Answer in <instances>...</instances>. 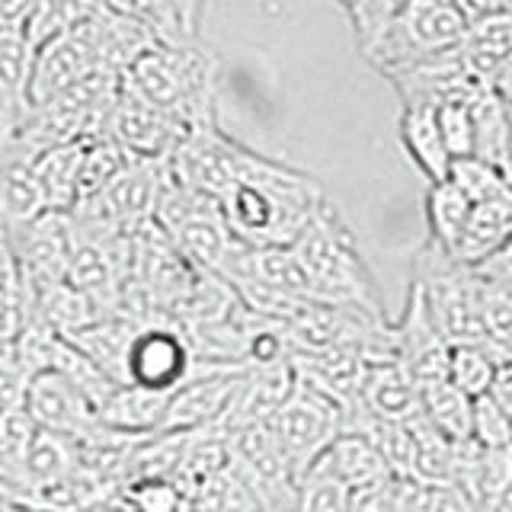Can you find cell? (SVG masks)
<instances>
[{"label": "cell", "mask_w": 512, "mask_h": 512, "mask_svg": "<svg viewBox=\"0 0 512 512\" xmlns=\"http://www.w3.org/2000/svg\"><path fill=\"white\" fill-rule=\"evenodd\" d=\"M218 205L240 244L292 247L308 221L327 205V192L311 173L240 144L231 186L221 192Z\"/></svg>", "instance_id": "1"}, {"label": "cell", "mask_w": 512, "mask_h": 512, "mask_svg": "<svg viewBox=\"0 0 512 512\" xmlns=\"http://www.w3.org/2000/svg\"><path fill=\"white\" fill-rule=\"evenodd\" d=\"M215 58L196 45H151L122 74V87L138 100L176 119L186 132L215 125L218 100Z\"/></svg>", "instance_id": "2"}, {"label": "cell", "mask_w": 512, "mask_h": 512, "mask_svg": "<svg viewBox=\"0 0 512 512\" xmlns=\"http://www.w3.org/2000/svg\"><path fill=\"white\" fill-rule=\"evenodd\" d=\"M292 250L301 269L308 272V282L320 304L384 314L372 269H368L356 237L346 228V221L330 202L295 237Z\"/></svg>", "instance_id": "3"}, {"label": "cell", "mask_w": 512, "mask_h": 512, "mask_svg": "<svg viewBox=\"0 0 512 512\" xmlns=\"http://www.w3.org/2000/svg\"><path fill=\"white\" fill-rule=\"evenodd\" d=\"M413 282L423 288L426 308L448 346L493 343L484 327V311H480V276L474 266L458 263L455 256L426 240V247L416 256Z\"/></svg>", "instance_id": "4"}, {"label": "cell", "mask_w": 512, "mask_h": 512, "mask_svg": "<svg viewBox=\"0 0 512 512\" xmlns=\"http://www.w3.org/2000/svg\"><path fill=\"white\" fill-rule=\"evenodd\" d=\"M464 32L468 26L445 0H404V7L397 10L388 29L362 55L372 68L388 77L400 68H410L416 61L461 45Z\"/></svg>", "instance_id": "5"}, {"label": "cell", "mask_w": 512, "mask_h": 512, "mask_svg": "<svg viewBox=\"0 0 512 512\" xmlns=\"http://www.w3.org/2000/svg\"><path fill=\"white\" fill-rule=\"evenodd\" d=\"M292 474L301 480L343 432V407L330 394L295 375V388L269 420Z\"/></svg>", "instance_id": "6"}, {"label": "cell", "mask_w": 512, "mask_h": 512, "mask_svg": "<svg viewBox=\"0 0 512 512\" xmlns=\"http://www.w3.org/2000/svg\"><path fill=\"white\" fill-rule=\"evenodd\" d=\"M247 375V365H199L170 394L157 432H196L228 416Z\"/></svg>", "instance_id": "7"}, {"label": "cell", "mask_w": 512, "mask_h": 512, "mask_svg": "<svg viewBox=\"0 0 512 512\" xmlns=\"http://www.w3.org/2000/svg\"><path fill=\"white\" fill-rule=\"evenodd\" d=\"M196 359L186 343L183 330L176 324H141L125 356V384L144 391L173 394L192 375Z\"/></svg>", "instance_id": "8"}, {"label": "cell", "mask_w": 512, "mask_h": 512, "mask_svg": "<svg viewBox=\"0 0 512 512\" xmlns=\"http://www.w3.org/2000/svg\"><path fill=\"white\" fill-rule=\"evenodd\" d=\"M391 346L394 359L407 368L410 378L420 384V391L448 381V352H452V346L445 343L442 330L432 320L423 288L416 282H410L404 314L391 324Z\"/></svg>", "instance_id": "9"}, {"label": "cell", "mask_w": 512, "mask_h": 512, "mask_svg": "<svg viewBox=\"0 0 512 512\" xmlns=\"http://www.w3.org/2000/svg\"><path fill=\"white\" fill-rule=\"evenodd\" d=\"M103 138L116 141L135 160H170V154L186 138V128L119 87V96L103 125Z\"/></svg>", "instance_id": "10"}, {"label": "cell", "mask_w": 512, "mask_h": 512, "mask_svg": "<svg viewBox=\"0 0 512 512\" xmlns=\"http://www.w3.org/2000/svg\"><path fill=\"white\" fill-rule=\"evenodd\" d=\"M23 407L39 429L55 432V436H64L71 442L87 439L90 432L103 423L90 400L80 394L68 378L52 372V368L29 378Z\"/></svg>", "instance_id": "11"}, {"label": "cell", "mask_w": 512, "mask_h": 512, "mask_svg": "<svg viewBox=\"0 0 512 512\" xmlns=\"http://www.w3.org/2000/svg\"><path fill=\"white\" fill-rule=\"evenodd\" d=\"M90 71L103 68L96 64V48L87 32V23H80L77 29L36 48V61H32V106L55 100L58 93L74 87Z\"/></svg>", "instance_id": "12"}, {"label": "cell", "mask_w": 512, "mask_h": 512, "mask_svg": "<svg viewBox=\"0 0 512 512\" xmlns=\"http://www.w3.org/2000/svg\"><path fill=\"white\" fill-rule=\"evenodd\" d=\"M32 61L36 48L23 29H0V148L13 144L32 116Z\"/></svg>", "instance_id": "13"}, {"label": "cell", "mask_w": 512, "mask_h": 512, "mask_svg": "<svg viewBox=\"0 0 512 512\" xmlns=\"http://www.w3.org/2000/svg\"><path fill=\"white\" fill-rule=\"evenodd\" d=\"M356 404L375 420L410 423L423 413V391L397 359H378L365 365Z\"/></svg>", "instance_id": "14"}, {"label": "cell", "mask_w": 512, "mask_h": 512, "mask_svg": "<svg viewBox=\"0 0 512 512\" xmlns=\"http://www.w3.org/2000/svg\"><path fill=\"white\" fill-rule=\"evenodd\" d=\"M317 468H324L330 477L340 480L349 493L384 484V480H394L388 464L378 455V448L368 442L362 432H340L327 452L320 455Z\"/></svg>", "instance_id": "15"}, {"label": "cell", "mask_w": 512, "mask_h": 512, "mask_svg": "<svg viewBox=\"0 0 512 512\" xmlns=\"http://www.w3.org/2000/svg\"><path fill=\"white\" fill-rule=\"evenodd\" d=\"M512 240V192L500 199L471 205L468 224L455 247V260L464 266H480Z\"/></svg>", "instance_id": "16"}, {"label": "cell", "mask_w": 512, "mask_h": 512, "mask_svg": "<svg viewBox=\"0 0 512 512\" xmlns=\"http://www.w3.org/2000/svg\"><path fill=\"white\" fill-rule=\"evenodd\" d=\"M39 426L23 404L0 410V490L26 503L29 493V452Z\"/></svg>", "instance_id": "17"}, {"label": "cell", "mask_w": 512, "mask_h": 512, "mask_svg": "<svg viewBox=\"0 0 512 512\" xmlns=\"http://www.w3.org/2000/svg\"><path fill=\"white\" fill-rule=\"evenodd\" d=\"M400 144H404L407 157L413 167L426 176V183H442L448 180V167L452 157L445 151V141L436 122V109L426 106H404L400 112Z\"/></svg>", "instance_id": "18"}, {"label": "cell", "mask_w": 512, "mask_h": 512, "mask_svg": "<svg viewBox=\"0 0 512 512\" xmlns=\"http://www.w3.org/2000/svg\"><path fill=\"white\" fill-rule=\"evenodd\" d=\"M87 141H68L45 148L32 160V173H36L42 199L48 212H71L77 199V180H80V160H84Z\"/></svg>", "instance_id": "19"}, {"label": "cell", "mask_w": 512, "mask_h": 512, "mask_svg": "<svg viewBox=\"0 0 512 512\" xmlns=\"http://www.w3.org/2000/svg\"><path fill=\"white\" fill-rule=\"evenodd\" d=\"M471 125H474V157L487 160L500 170L506 144L512 135V106L490 87H477L468 100Z\"/></svg>", "instance_id": "20"}, {"label": "cell", "mask_w": 512, "mask_h": 512, "mask_svg": "<svg viewBox=\"0 0 512 512\" xmlns=\"http://www.w3.org/2000/svg\"><path fill=\"white\" fill-rule=\"evenodd\" d=\"M167 400H170V394L144 391V388H135V384H119V388L109 394L106 404L100 407V420L119 432L148 436V432L160 429Z\"/></svg>", "instance_id": "21"}, {"label": "cell", "mask_w": 512, "mask_h": 512, "mask_svg": "<svg viewBox=\"0 0 512 512\" xmlns=\"http://www.w3.org/2000/svg\"><path fill=\"white\" fill-rule=\"evenodd\" d=\"M74 474H77L74 442L64 439V436H55V432L39 429L36 439H32V452H29V493H26V503L32 506L36 496L64 484V480L74 477Z\"/></svg>", "instance_id": "22"}, {"label": "cell", "mask_w": 512, "mask_h": 512, "mask_svg": "<svg viewBox=\"0 0 512 512\" xmlns=\"http://www.w3.org/2000/svg\"><path fill=\"white\" fill-rule=\"evenodd\" d=\"M468 215H471V202L464 199L448 180L429 186V192H426L429 244H436L448 256H455V247L461 240L464 224H468Z\"/></svg>", "instance_id": "23"}, {"label": "cell", "mask_w": 512, "mask_h": 512, "mask_svg": "<svg viewBox=\"0 0 512 512\" xmlns=\"http://www.w3.org/2000/svg\"><path fill=\"white\" fill-rule=\"evenodd\" d=\"M471 410L474 400L468 394H461L452 381H439L432 388H423L426 423L452 445L471 442Z\"/></svg>", "instance_id": "24"}, {"label": "cell", "mask_w": 512, "mask_h": 512, "mask_svg": "<svg viewBox=\"0 0 512 512\" xmlns=\"http://www.w3.org/2000/svg\"><path fill=\"white\" fill-rule=\"evenodd\" d=\"M503 346L500 343H471V346H452L448 352V381L471 400L490 394L496 365H500Z\"/></svg>", "instance_id": "25"}, {"label": "cell", "mask_w": 512, "mask_h": 512, "mask_svg": "<svg viewBox=\"0 0 512 512\" xmlns=\"http://www.w3.org/2000/svg\"><path fill=\"white\" fill-rule=\"evenodd\" d=\"M96 10H100V0H39L23 26V36L32 48H42L45 42L87 23Z\"/></svg>", "instance_id": "26"}, {"label": "cell", "mask_w": 512, "mask_h": 512, "mask_svg": "<svg viewBox=\"0 0 512 512\" xmlns=\"http://www.w3.org/2000/svg\"><path fill=\"white\" fill-rule=\"evenodd\" d=\"M26 324V282L7 240H0V343H16Z\"/></svg>", "instance_id": "27"}, {"label": "cell", "mask_w": 512, "mask_h": 512, "mask_svg": "<svg viewBox=\"0 0 512 512\" xmlns=\"http://www.w3.org/2000/svg\"><path fill=\"white\" fill-rule=\"evenodd\" d=\"M448 183H452L471 205L500 199L509 192L503 173L496 170L493 164H487V160H480V157L452 160V167H448Z\"/></svg>", "instance_id": "28"}, {"label": "cell", "mask_w": 512, "mask_h": 512, "mask_svg": "<svg viewBox=\"0 0 512 512\" xmlns=\"http://www.w3.org/2000/svg\"><path fill=\"white\" fill-rule=\"evenodd\" d=\"M471 442L487 452H512V420L490 394L474 400L471 410Z\"/></svg>", "instance_id": "29"}, {"label": "cell", "mask_w": 512, "mask_h": 512, "mask_svg": "<svg viewBox=\"0 0 512 512\" xmlns=\"http://www.w3.org/2000/svg\"><path fill=\"white\" fill-rule=\"evenodd\" d=\"M346 503L349 490L317 464L298 480L295 512H346Z\"/></svg>", "instance_id": "30"}, {"label": "cell", "mask_w": 512, "mask_h": 512, "mask_svg": "<svg viewBox=\"0 0 512 512\" xmlns=\"http://www.w3.org/2000/svg\"><path fill=\"white\" fill-rule=\"evenodd\" d=\"M125 503L135 512H186V496L173 480L151 477V480H132L119 490Z\"/></svg>", "instance_id": "31"}, {"label": "cell", "mask_w": 512, "mask_h": 512, "mask_svg": "<svg viewBox=\"0 0 512 512\" xmlns=\"http://www.w3.org/2000/svg\"><path fill=\"white\" fill-rule=\"evenodd\" d=\"M471 100V96H468ZM468 100H458V103H445L436 109V122H439V132L445 141V151L452 160L461 157H474V125H471V109Z\"/></svg>", "instance_id": "32"}, {"label": "cell", "mask_w": 512, "mask_h": 512, "mask_svg": "<svg viewBox=\"0 0 512 512\" xmlns=\"http://www.w3.org/2000/svg\"><path fill=\"white\" fill-rule=\"evenodd\" d=\"M400 7H404V0H356V4L349 7V20H352V29H356L359 52H365V48L388 29V23L394 20Z\"/></svg>", "instance_id": "33"}, {"label": "cell", "mask_w": 512, "mask_h": 512, "mask_svg": "<svg viewBox=\"0 0 512 512\" xmlns=\"http://www.w3.org/2000/svg\"><path fill=\"white\" fill-rule=\"evenodd\" d=\"M26 384H29V375L20 356H16V343H0V410L23 404Z\"/></svg>", "instance_id": "34"}, {"label": "cell", "mask_w": 512, "mask_h": 512, "mask_svg": "<svg viewBox=\"0 0 512 512\" xmlns=\"http://www.w3.org/2000/svg\"><path fill=\"white\" fill-rule=\"evenodd\" d=\"M346 512H394V480H384V484L365 490H352Z\"/></svg>", "instance_id": "35"}, {"label": "cell", "mask_w": 512, "mask_h": 512, "mask_svg": "<svg viewBox=\"0 0 512 512\" xmlns=\"http://www.w3.org/2000/svg\"><path fill=\"white\" fill-rule=\"evenodd\" d=\"M448 4H452V10L464 20V26H474V23L493 20V16L512 13L509 0H448Z\"/></svg>", "instance_id": "36"}, {"label": "cell", "mask_w": 512, "mask_h": 512, "mask_svg": "<svg viewBox=\"0 0 512 512\" xmlns=\"http://www.w3.org/2000/svg\"><path fill=\"white\" fill-rule=\"evenodd\" d=\"M474 269H477V276H480V279L512 288V240H509L506 247L496 250V253L490 256V260H484V263L474 266Z\"/></svg>", "instance_id": "37"}, {"label": "cell", "mask_w": 512, "mask_h": 512, "mask_svg": "<svg viewBox=\"0 0 512 512\" xmlns=\"http://www.w3.org/2000/svg\"><path fill=\"white\" fill-rule=\"evenodd\" d=\"M490 397L506 410V416L512 420V356H509L506 349H503V356H500V365H496V378H493Z\"/></svg>", "instance_id": "38"}, {"label": "cell", "mask_w": 512, "mask_h": 512, "mask_svg": "<svg viewBox=\"0 0 512 512\" xmlns=\"http://www.w3.org/2000/svg\"><path fill=\"white\" fill-rule=\"evenodd\" d=\"M39 0H0V29H23Z\"/></svg>", "instance_id": "39"}, {"label": "cell", "mask_w": 512, "mask_h": 512, "mask_svg": "<svg viewBox=\"0 0 512 512\" xmlns=\"http://www.w3.org/2000/svg\"><path fill=\"white\" fill-rule=\"evenodd\" d=\"M170 7L176 10V16H180L183 29L189 32V39L199 42V23H202L205 0H170Z\"/></svg>", "instance_id": "40"}, {"label": "cell", "mask_w": 512, "mask_h": 512, "mask_svg": "<svg viewBox=\"0 0 512 512\" xmlns=\"http://www.w3.org/2000/svg\"><path fill=\"white\" fill-rule=\"evenodd\" d=\"M77 512H135V509L125 503L122 493H106V496H100V500H93L90 506L77 509Z\"/></svg>", "instance_id": "41"}, {"label": "cell", "mask_w": 512, "mask_h": 512, "mask_svg": "<svg viewBox=\"0 0 512 512\" xmlns=\"http://www.w3.org/2000/svg\"><path fill=\"white\" fill-rule=\"evenodd\" d=\"M0 512H36V509H32L29 503H23V500H16V496L0 490Z\"/></svg>", "instance_id": "42"}, {"label": "cell", "mask_w": 512, "mask_h": 512, "mask_svg": "<svg viewBox=\"0 0 512 512\" xmlns=\"http://www.w3.org/2000/svg\"><path fill=\"white\" fill-rule=\"evenodd\" d=\"M500 173H503V180H506V186L512 192V135H509V144H506V154L500 160Z\"/></svg>", "instance_id": "43"}, {"label": "cell", "mask_w": 512, "mask_h": 512, "mask_svg": "<svg viewBox=\"0 0 512 512\" xmlns=\"http://www.w3.org/2000/svg\"><path fill=\"white\" fill-rule=\"evenodd\" d=\"M445 4H448V0H445Z\"/></svg>", "instance_id": "44"}]
</instances>
